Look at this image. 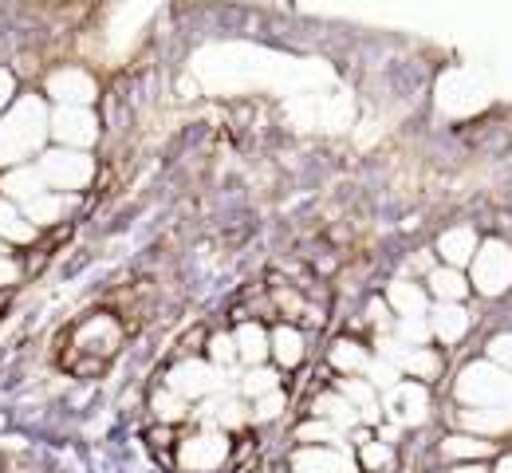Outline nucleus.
I'll return each instance as SVG.
<instances>
[{"label": "nucleus", "mask_w": 512, "mask_h": 473, "mask_svg": "<svg viewBox=\"0 0 512 473\" xmlns=\"http://www.w3.org/2000/svg\"><path fill=\"white\" fill-rule=\"evenodd\" d=\"M123 339H127V328L115 320V312L103 308L95 316H83L60 339V347H64L60 351V367L79 375V379H95V375H103L111 367V359L123 347Z\"/></svg>", "instance_id": "f257e3e1"}, {"label": "nucleus", "mask_w": 512, "mask_h": 473, "mask_svg": "<svg viewBox=\"0 0 512 473\" xmlns=\"http://www.w3.org/2000/svg\"><path fill=\"white\" fill-rule=\"evenodd\" d=\"M146 438H150L154 458H158V462H166V466L174 470V466H178V462H174V446H178L174 438H178V430H174V426H162V430H150Z\"/></svg>", "instance_id": "f03ea898"}, {"label": "nucleus", "mask_w": 512, "mask_h": 473, "mask_svg": "<svg viewBox=\"0 0 512 473\" xmlns=\"http://www.w3.org/2000/svg\"><path fill=\"white\" fill-rule=\"evenodd\" d=\"M501 473H512V454L505 458V462H501Z\"/></svg>", "instance_id": "7ed1b4c3"}]
</instances>
